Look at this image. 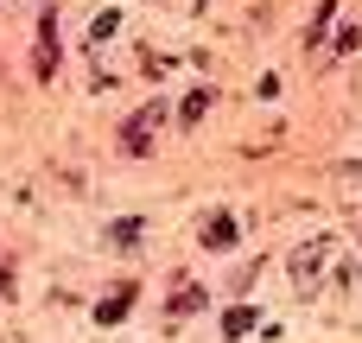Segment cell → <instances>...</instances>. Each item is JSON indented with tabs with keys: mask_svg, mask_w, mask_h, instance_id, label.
Segmentation results:
<instances>
[{
	"mask_svg": "<svg viewBox=\"0 0 362 343\" xmlns=\"http://www.w3.org/2000/svg\"><path fill=\"white\" fill-rule=\"evenodd\" d=\"M325 255H331V242H305V248L293 255V286H299V293H312V286H318V267H325Z\"/></svg>",
	"mask_w": 362,
	"mask_h": 343,
	"instance_id": "1",
	"label": "cell"
},
{
	"mask_svg": "<svg viewBox=\"0 0 362 343\" xmlns=\"http://www.w3.org/2000/svg\"><path fill=\"white\" fill-rule=\"evenodd\" d=\"M204 242H210V248H229V242H235V216H210V223H204Z\"/></svg>",
	"mask_w": 362,
	"mask_h": 343,
	"instance_id": "2",
	"label": "cell"
},
{
	"mask_svg": "<svg viewBox=\"0 0 362 343\" xmlns=\"http://www.w3.org/2000/svg\"><path fill=\"white\" fill-rule=\"evenodd\" d=\"M127 299H134V286H121V293H108V299L95 306V325H115V318L127 312Z\"/></svg>",
	"mask_w": 362,
	"mask_h": 343,
	"instance_id": "3",
	"label": "cell"
},
{
	"mask_svg": "<svg viewBox=\"0 0 362 343\" xmlns=\"http://www.w3.org/2000/svg\"><path fill=\"white\" fill-rule=\"evenodd\" d=\"M204 108H210V89H191V95H185V121H197Z\"/></svg>",
	"mask_w": 362,
	"mask_h": 343,
	"instance_id": "4",
	"label": "cell"
},
{
	"mask_svg": "<svg viewBox=\"0 0 362 343\" xmlns=\"http://www.w3.org/2000/svg\"><path fill=\"white\" fill-rule=\"evenodd\" d=\"M115 242H121V248H134V242H140V223H134V216H121V223H115Z\"/></svg>",
	"mask_w": 362,
	"mask_h": 343,
	"instance_id": "5",
	"label": "cell"
},
{
	"mask_svg": "<svg viewBox=\"0 0 362 343\" xmlns=\"http://www.w3.org/2000/svg\"><path fill=\"white\" fill-rule=\"evenodd\" d=\"M248 325H255V312H242V306H235V312H229V318H223V331H229V337H242V331H248Z\"/></svg>",
	"mask_w": 362,
	"mask_h": 343,
	"instance_id": "6",
	"label": "cell"
}]
</instances>
